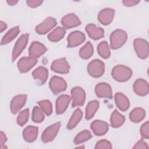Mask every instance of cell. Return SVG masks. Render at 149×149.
<instances>
[{
    "label": "cell",
    "mask_w": 149,
    "mask_h": 149,
    "mask_svg": "<svg viewBox=\"0 0 149 149\" xmlns=\"http://www.w3.org/2000/svg\"><path fill=\"white\" fill-rule=\"evenodd\" d=\"M44 119V114L41 109L37 106L33 108L32 112V120L34 122L40 123Z\"/></svg>",
    "instance_id": "34"
},
{
    "label": "cell",
    "mask_w": 149,
    "mask_h": 149,
    "mask_svg": "<svg viewBox=\"0 0 149 149\" xmlns=\"http://www.w3.org/2000/svg\"><path fill=\"white\" fill-rule=\"evenodd\" d=\"M43 2L42 1H39V0H31V1H27L26 3L27 5L31 7V8H36L42 4Z\"/></svg>",
    "instance_id": "39"
},
{
    "label": "cell",
    "mask_w": 149,
    "mask_h": 149,
    "mask_svg": "<svg viewBox=\"0 0 149 149\" xmlns=\"http://www.w3.org/2000/svg\"><path fill=\"white\" fill-rule=\"evenodd\" d=\"M94 52L93 47L90 42H87L83 47H82L79 51L80 56L84 59L90 58Z\"/></svg>",
    "instance_id": "31"
},
{
    "label": "cell",
    "mask_w": 149,
    "mask_h": 149,
    "mask_svg": "<svg viewBox=\"0 0 149 149\" xmlns=\"http://www.w3.org/2000/svg\"><path fill=\"white\" fill-rule=\"evenodd\" d=\"M7 28L6 24L3 22V21L0 22V32L2 33L3 31H4Z\"/></svg>",
    "instance_id": "43"
},
{
    "label": "cell",
    "mask_w": 149,
    "mask_h": 149,
    "mask_svg": "<svg viewBox=\"0 0 149 149\" xmlns=\"http://www.w3.org/2000/svg\"><path fill=\"white\" fill-rule=\"evenodd\" d=\"M114 15V9L111 8H105L99 12L98 20L102 24L108 25L113 20Z\"/></svg>",
    "instance_id": "16"
},
{
    "label": "cell",
    "mask_w": 149,
    "mask_h": 149,
    "mask_svg": "<svg viewBox=\"0 0 149 149\" xmlns=\"http://www.w3.org/2000/svg\"><path fill=\"white\" fill-rule=\"evenodd\" d=\"M125 121V116L120 113L117 110H115L111 114L110 122L112 127L116 128L121 126Z\"/></svg>",
    "instance_id": "25"
},
{
    "label": "cell",
    "mask_w": 149,
    "mask_h": 149,
    "mask_svg": "<svg viewBox=\"0 0 149 149\" xmlns=\"http://www.w3.org/2000/svg\"><path fill=\"white\" fill-rule=\"evenodd\" d=\"M29 118V109H25L19 112L17 118V123L20 126H23L27 122Z\"/></svg>",
    "instance_id": "36"
},
{
    "label": "cell",
    "mask_w": 149,
    "mask_h": 149,
    "mask_svg": "<svg viewBox=\"0 0 149 149\" xmlns=\"http://www.w3.org/2000/svg\"><path fill=\"white\" fill-rule=\"evenodd\" d=\"M27 100V95L20 94L14 97L10 104V111L12 113L16 114L24 105Z\"/></svg>",
    "instance_id": "15"
},
{
    "label": "cell",
    "mask_w": 149,
    "mask_h": 149,
    "mask_svg": "<svg viewBox=\"0 0 149 149\" xmlns=\"http://www.w3.org/2000/svg\"><path fill=\"white\" fill-rule=\"evenodd\" d=\"M148 146L147 144L143 140H140L133 147V148H148Z\"/></svg>",
    "instance_id": "40"
},
{
    "label": "cell",
    "mask_w": 149,
    "mask_h": 149,
    "mask_svg": "<svg viewBox=\"0 0 149 149\" xmlns=\"http://www.w3.org/2000/svg\"><path fill=\"white\" fill-rule=\"evenodd\" d=\"M134 93L140 96H144L148 94L149 87L148 83L143 79H137L133 84Z\"/></svg>",
    "instance_id": "20"
},
{
    "label": "cell",
    "mask_w": 149,
    "mask_h": 149,
    "mask_svg": "<svg viewBox=\"0 0 149 149\" xmlns=\"http://www.w3.org/2000/svg\"><path fill=\"white\" fill-rule=\"evenodd\" d=\"M20 29L19 26H15L10 29L3 37L1 44L6 45L10 42L19 33Z\"/></svg>",
    "instance_id": "27"
},
{
    "label": "cell",
    "mask_w": 149,
    "mask_h": 149,
    "mask_svg": "<svg viewBox=\"0 0 149 149\" xmlns=\"http://www.w3.org/2000/svg\"><path fill=\"white\" fill-rule=\"evenodd\" d=\"M83 116V112L79 108H77L73 112L69 121L67 125V128L69 130L73 129L80 121Z\"/></svg>",
    "instance_id": "28"
},
{
    "label": "cell",
    "mask_w": 149,
    "mask_h": 149,
    "mask_svg": "<svg viewBox=\"0 0 149 149\" xmlns=\"http://www.w3.org/2000/svg\"><path fill=\"white\" fill-rule=\"evenodd\" d=\"M1 135V140H0V144H1V146H0V148H3L5 147V144L6 143V141H7V138L6 136L5 135V134L3 132H1L0 133Z\"/></svg>",
    "instance_id": "42"
},
{
    "label": "cell",
    "mask_w": 149,
    "mask_h": 149,
    "mask_svg": "<svg viewBox=\"0 0 149 149\" xmlns=\"http://www.w3.org/2000/svg\"><path fill=\"white\" fill-rule=\"evenodd\" d=\"M71 101V97L69 95L62 94L60 95L56 101V112L57 114L63 113L67 109L69 102Z\"/></svg>",
    "instance_id": "17"
},
{
    "label": "cell",
    "mask_w": 149,
    "mask_h": 149,
    "mask_svg": "<svg viewBox=\"0 0 149 149\" xmlns=\"http://www.w3.org/2000/svg\"><path fill=\"white\" fill-rule=\"evenodd\" d=\"M146 115V111L141 108H136L133 109L129 114V119L132 122L138 123L141 121Z\"/></svg>",
    "instance_id": "26"
},
{
    "label": "cell",
    "mask_w": 149,
    "mask_h": 149,
    "mask_svg": "<svg viewBox=\"0 0 149 149\" xmlns=\"http://www.w3.org/2000/svg\"><path fill=\"white\" fill-rule=\"evenodd\" d=\"M127 35L124 30L118 29L113 31L110 36L111 47L113 49H116L122 47L126 42Z\"/></svg>",
    "instance_id": "2"
},
{
    "label": "cell",
    "mask_w": 149,
    "mask_h": 149,
    "mask_svg": "<svg viewBox=\"0 0 149 149\" xmlns=\"http://www.w3.org/2000/svg\"><path fill=\"white\" fill-rule=\"evenodd\" d=\"M92 137V134L91 132L87 130H84L77 134V136L74 139V143L76 144H81L84 143Z\"/></svg>",
    "instance_id": "33"
},
{
    "label": "cell",
    "mask_w": 149,
    "mask_h": 149,
    "mask_svg": "<svg viewBox=\"0 0 149 149\" xmlns=\"http://www.w3.org/2000/svg\"><path fill=\"white\" fill-rule=\"evenodd\" d=\"M95 148H109L111 149L112 148V145L111 143L105 140V139H102L100 141H98L95 146Z\"/></svg>",
    "instance_id": "38"
},
{
    "label": "cell",
    "mask_w": 149,
    "mask_h": 149,
    "mask_svg": "<svg viewBox=\"0 0 149 149\" xmlns=\"http://www.w3.org/2000/svg\"><path fill=\"white\" fill-rule=\"evenodd\" d=\"M86 31L88 36L95 40L102 38L104 36V30L101 27H97L94 24H88L86 27Z\"/></svg>",
    "instance_id": "21"
},
{
    "label": "cell",
    "mask_w": 149,
    "mask_h": 149,
    "mask_svg": "<svg viewBox=\"0 0 149 149\" xmlns=\"http://www.w3.org/2000/svg\"><path fill=\"white\" fill-rule=\"evenodd\" d=\"M47 50V49L44 44L38 41H34L31 44L29 47V56L35 59H37L43 55Z\"/></svg>",
    "instance_id": "13"
},
{
    "label": "cell",
    "mask_w": 149,
    "mask_h": 149,
    "mask_svg": "<svg viewBox=\"0 0 149 149\" xmlns=\"http://www.w3.org/2000/svg\"><path fill=\"white\" fill-rule=\"evenodd\" d=\"M40 108L43 111V112L47 116L50 115L52 112V104L48 100H44L38 102Z\"/></svg>",
    "instance_id": "35"
},
{
    "label": "cell",
    "mask_w": 149,
    "mask_h": 149,
    "mask_svg": "<svg viewBox=\"0 0 149 149\" xmlns=\"http://www.w3.org/2000/svg\"><path fill=\"white\" fill-rule=\"evenodd\" d=\"M6 2L8 3V5H15L18 2V1L11 0V1H7Z\"/></svg>",
    "instance_id": "44"
},
{
    "label": "cell",
    "mask_w": 149,
    "mask_h": 149,
    "mask_svg": "<svg viewBox=\"0 0 149 149\" xmlns=\"http://www.w3.org/2000/svg\"><path fill=\"white\" fill-rule=\"evenodd\" d=\"M51 68L52 71L58 73L66 74L69 73L70 66L65 58L55 59L51 64Z\"/></svg>",
    "instance_id": "9"
},
{
    "label": "cell",
    "mask_w": 149,
    "mask_h": 149,
    "mask_svg": "<svg viewBox=\"0 0 149 149\" xmlns=\"http://www.w3.org/2000/svg\"><path fill=\"white\" fill-rule=\"evenodd\" d=\"M61 23L64 28L70 29L79 26L81 21L74 13H69L62 17Z\"/></svg>",
    "instance_id": "19"
},
{
    "label": "cell",
    "mask_w": 149,
    "mask_h": 149,
    "mask_svg": "<svg viewBox=\"0 0 149 149\" xmlns=\"http://www.w3.org/2000/svg\"><path fill=\"white\" fill-rule=\"evenodd\" d=\"M29 35L28 34H23L17 40L12 51V61H15L26 48L29 40Z\"/></svg>",
    "instance_id": "6"
},
{
    "label": "cell",
    "mask_w": 149,
    "mask_h": 149,
    "mask_svg": "<svg viewBox=\"0 0 149 149\" xmlns=\"http://www.w3.org/2000/svg\"><path fill=\"white\" fill-rule=\"evenodd\" d=\"M37 60L34 58L23 57L17 62V68L21 73H26L29 71L37 63Z\"/></svg>",
    "instance_id": "12"
},
{
    "label": "cell",
    "mask_w": 149,
    "mask_h": 149,
    "mask_svg": "<svg viewBox=\"0 0 149 149\" xmlns=\"http://www.w3.org/2000/svg\"><path fill=\"white\" fill-rule=\"evenodd\" d=\"M61 125L60 122H57L47 127L42 134V141L46 143L52 141L56 137L61 127Z\"/></svg>",
    "instance_id": "8"
},
{
    "label": "cell",
    "mask_w": 149,
    "mask_h": 149,
    "mask_svg": "<svg viewBox=\"0 0 149 149\" xmlns=\"http://www.w3.org/2000/svg\"><path fill=\"white\" fill-rule=\"evenodd\" d=\"M111 74L115 80L119 82H124L132 77V71L126 66L119 65L113 68Z\"/></svg>",
    "instance_id": "1"
},
{
    "label": "cell",
    "mask_w": 149,
    "mask_h": 149,
    "mask_svg": "<svg viewBox=\"0 0 149 149\" xmlns=\"http://www.w3.org/2000/svg\"><path fill=\"white\" fill-rule=\"evenodd\" d=\"M86 37L83 33L80 31H72L68 37V47L72 48L78 46L85 41Z\"/></svg>",
    "instance_id": "11"
},
{
    "label": "cell",
    "mask_w": 149,
    "mask_h": 149,
    "mask_svg": "<svg viewBox=\"0 0 149 149\" xmlns=\"http://www.w3.org/2000/svg\"><path fill=\"white\" fill-rule=\"evenodd\" d=\"M73 108L76 106H81L84 104L86 99V93L84 90L80 87H74L71 90Z\"/></svg>",
    "instance_id": "7"
},
{
    "label": "cell",
    "mask_w": 149,
    "mask_h": 149,
    "mask_svg": "<svg viewBox=\"0 0 149 149\" xmlns=\"http://www.w3.org/2000/svg\"><path fill=\"white\" fill-rule=\"evenodd\" d=\"M65 33V28L58 27L48 34V38L52 42H58L63 37Z\"/></svg>",
    "instance_id": "30"
},
{
    "label": "cell",
    "mask_w": 149,
    "mask_h": 149,
    "mask_svg": "<svg viewBox=\"0 0 149 149\" xmlns=\"http://www.w3.org/2000/svg\"><path fill=\"white\" fill-rule=\"evenodd\" d=\"M97 51L99 55L103 58L107 59L110 56L111 53L108 43L106 41L101 42L97 46Z\"/></svg>",
    "instance_id": "32"
},
{
    "label": "cell",
    "mask_w": 149,
    "mask_h": 149,
    "mask_svg": "<svg viewBox=\"0 0 149 149\" xmlns=\"http://www.w3.org/2000/svg\"><path fill=\"white\" fill-rule=\"evenodd\" d=\"M99 107V102L97 100H93L90 101L86 109V119H91Z\"/></svg>",
    "instance_id": "29"
},
{
    "label": "cell",
    "mask_w": 149,
    "mask_h": 149,
    "mask_svg": "<svg viewBox=\"0 0 149 149\" xmlns=\"http://www.w3.org/2000/svg\"><path fill=\"white\" fill-rule=\"evenodd\" d=\"M140 1L139 0H125L123 1L122 2L123 5L126 6H133L137 5Z\"/></svg>",
    "instance_id": "41"
},
{
    "label": "cell",
    "mask_w": 149,
    "mask_h": 149,
    "mask_svg": "<svg viewBox=\"0 0 149 149\" xmlns=\"http://www.w3.org/2000/svg\"><path fill=\"white\" fill-rule=\"evenodd\" d=\"M140 134L143 138L148 139L149 137V123L148 121L144 123L140 128Z\"/></svg>",
    "instance_id": "37"
},
{
    "label": "cell",
    "mask_w": 149,
    "mask_h": 149,
    "mask_svg": "<svg viewBox=\"0 0 149 149\" xmlns=\"http://www.w3.org/2000/svg\"><path fill=\"white\" fill-rule=\"evenodd\" d=\"M105 65L99 59H94L91 61L87 66L88 74L95 78L101 77L104 73Z\"/></svg>",
    "instance_id": "3"
},
{
    "label": "cell",
    "mask_w": 149,
    "mask_h": 149,
    "mask_svg": "<svg viewBox=\"0 0 149 149\" xmlns=\"http://www.w3.org/2000/svg\"><path fill=\"white\" fill-rule=\"evenodd\" d=\"M38 128L36 126H28L23 132V137L25 141L31 143L34 141L38 135Z\"/></svg>",
    "instance_id": "24"
},
{
    "label": "cell",
    "mask_w": 149,
    "mask_h": 149,
    "mask_svg": "<svg viewBox=\"0 0 149 149\" xmlns=\"http://www.w3.org/2000/svg\"><path fill=\"white\" fill-rule=\"evenodd\" d=\"M134 49L137 55L141 59H146L148 56V44L143 38H136L133 41Z\"/></svg>",
    "instance_id": "4"
},
{
    "label": "cell",
    "mask_w": 149,
    "mask_h": 149,
    "mask_svg": "<svg viewBox=\"0 0 149 149\" xmlns=\"http://www.w3.org/2000/svg\"><path fill=\"white\" fill-rule=\"evenodd\" d=\"M115 101L117 107L122 111L127 110L130 106V102L126 95L122 93H117L115 95Z\"/></svg>",
    "instance_id": "23"
},
{
    "label": "cell",
    "mask_w": 149,
    "mask_h": 149,
    "mask_svg": "<svg viewBox=\"0 0 149 149\" xmlns=\"http://www.w3.org/2000/svg\"><path fill=\"white\" fill-rule=\"evenodd\" d=\"M96 95L100 98L111 99L112 91L111 86L106 83H100L96 85L95 88Z\"/></svg>",
    "instance_id": "14"
},
{
    "label": "cell",
    "mask_w": 149,
    "mask_h": 149,
    "mask_svg": "<svg viewBox=\"0 0 149 149\" xmlns=\"http://www.w3.org/2000/svg\"><path fill=\"white\" fill-rule=\"evenodd\" d=\"M56 20L52 17H48L36 27V31L39 34H45L56 25Z\"/></svg>",
    "instance_id": "10"
},
{
    "label": "cell",
    "mask_w": 149,
    "mask_h": 149,
    "mask_svg": "<svg viewBox=\"0 0 149 149\" xmlns=\"http://www.w3.org/2000/svg\"><path fill=\"white\" fill-rule=\"evenodd\" d=\"M91 129L96 136L104 135L108 130V124L101 120H95L91 124Z\"/></svg>",
    "instance_id": "18"
},
{
    "label": "cell",
    "mask_w": 149,
    "mask_h": 149,
    "mask_svg": "<svg viewBox=\"0 0 149 149\" xmlns=\"http://www.w3.org/2000/svg\"><path fill=\"white\" fill-rule=\"evenodd\" d=\"M49 86L54 94H58L66 89L67 84L63 78L54 76L51 79Z\"/></svg>",
    "instance_id": "5"
},
{
    "label": "cell",
    "mask_w": 149,
    "mask_h": 149,
    "mask_svg": "<svg viewBox=\"0 0 149 149\" xmlns=\"http://www.w3.org/2000/svg\"><path fill=\"white\" fill-rule=\"evenodd\" d=\"M32 76L38 83L40 84H43L48 78V71L45 68L39 66L32 72Z\"/></svg>",
    "instance_id": "22"
}]
</instances>
